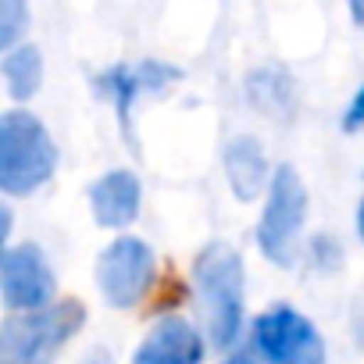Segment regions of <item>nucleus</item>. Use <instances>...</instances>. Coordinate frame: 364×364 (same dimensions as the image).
<instances>
[{
	"label": "nucleus",
	"instance_id": "19",
	"mask_svg": "<svg viewBox=\"0 0 364 364\" xmlns=\"http://www.w3.org/2000/svg\"><path fill=\"white\" fill-rule=\"evenodd\" d=\"M225 364H254V360H250V353H236V357H229Z\"/></svg>",
	"mask_w": 364,
	"mask_h": 364
},
{
	"label": "nucleus",
	"instance_id": "13",
	"mask_svg": "<svg viewBox=\"0 0 364 364\" xmlns=\"http://www.w3.org/2000/svg\"><path fill=\"white\" fill-rule=\"evenodd\" d=\"M4 82H8V93L15 100H29L40 82H43V58L33 43H22V47H11L4 54Z\"/></svg>",
	"mask_w": 364,
	"mask_h": 364
},
{
	"label": "nucleus",
	"instance_id": "3",
	"mask_svg": "<svg viewBox=\"0 0 364 364\" xmlns=\"http://www.w3.org/2000/svg\"><path fill=\"white\" fill-rule=\"evenodd\" d=\"M82 321L86 307L79 300L11 314L0 328V364H50V357L82 328Z\"/></svg>",
	"mask_w": 364,
	"mask_h": 364
},
{
	"label": "nucleus",
	"instance_id": "4",
	"mask_svg": "<svg viewBox=\"0 0 364 364\" xmlns=\"http://www.w3.org/2000/svg\"><path fill=\"white\" fill-rule=\"evenodd\" d=\"M304 218H307L304 178L296 175V168L282 164V168L272 171L264 215H261V225H257V243H261V250L272 264L289 268L296 261V243H300V232H304Z\"/></svg>",
	"mask_w": 364,
	"mask_h": 364
},
{
	"label": "nucleus",
	"instance_id": "18",
	"mask_svg": "<svg viewBox=\"0 0 364 364\" xmlns=\"http://www.w3.org/2000/svg\"><path fill=\"white\" fill-rule=\"evenodd\" d=\"M82 364H111V360H107V353H100V350H97V353H90Z\"/></svg>",
	"mask_w": 364,
	"mask_h": 364
},
{
	"label": "nucleus",
	"instance_id": "6",
	"mask_svg": "<svg viewBox=\"0 0 364 364\" xmlns=\"http://www.w3.org/2000/svg\"><path fill=\"white\" fill-rule=\"evenodd\" d=\"M154 282V250L136 236H118L97 261V286L111 307H136Z\"/></svg>",
	"mask_w": 364,
	"mask_h": 364
},
{
	"label": "nucleus",
	"instance_id": "8",
	"mask_svg": "<svg viewBox=\"0 0 364 364\" xmlns=\"http://www.w3.org/2000/svg\"><path fill=\"white\" fill-rule=\"evenodd\" d=\"M132 364H204V339L186 318L164 314L136 346Z\"/></svg>",
	"mask_w": 364,
	"mask_h": 364
},
{
	"label": "nucleus",
	"instance_id": "9",
	"mask_svg": "<svg viewBox=\"0 0 364 364\" xmlns=\"http://www.w3.org/2000/svg\"><path fill=\"white\" fill-rule=\"evenodd\" d=\"M182 72L171 68V65H161V61H143V65H118V68H107L100 79H97V90L107 93L118 107L122 118H129L132 111V100L146 97V93H161L164 86H171Z\"/></svg>",
	"mask_w": 364,
	"mask_h": 364
},
{
	"label": "nucleus",
	"instance_id": "2",
	"mask_svg": "<svg viewBox=\"0 0 364 364\" xmlns=\"http://www.w3.org/2000/svg\"><path fill=\"white\" fill-rule=\"evenodd\" d=\"M58 168V146L43 122L29 111H8L0 118V190L29 197Z\"/></svg>",
	"mask_w": 364,
	"mask_h": 364
},
{
	"label": "nucleus",
	"instance_id": "15",
	"mask_svg": "<svg viewBox=\"0 0 364 364\" xmlns=\"http://www.w3.org/2000/svg\"><path fill=\"white\" fill-rule=\"evenodd\" d=\"M364 125V86L353 93V100H350V107H346V114H343V129L346 132H357Z\"/></svg>",
	"mask_w": 364,
	"mask_h": 364
},
{
	"label": "nucleus",
	"instance_id": "17",
	"mask_svg": "<svg viewBox=\"0 0 364 364\" xmlns=\"http://www.w3.org/2000/svg\"><path fill=\"white\" fill-rule=\"evenodd\" d=\"M8 232H11V211L0 208V240H8Z\"/></svg>",
	"mask_w": 364,
	"mask_h": 364
},
{
	"label": "nucleus",
	"instance_id": "1",
	"mask_svg": "<svg viewBox=\"0 0 364 364\" xmlns=\"http://www.w3.org/2000/svg\"><path fill=\"white\" fill-rule=\"evenodd\" d=\"M193 275L208 336L218 350H229L243 325V261L229 243H211L200 250Z\"/></svg>",
	"mask_w": 364,
	"mask_h": 364
},
{
	"label": "nucleus",
	"instance_id": "12",
	"mask_svg": "<svg viewBox=\"0 0 364 364\" xmlns=\"http://www.w3.org/2000/svg\"><path fill=\"white\" fill-rule=\"evenodd\" d=\"M247 97L268 118H289L293 111V82L282 68H261L247 79Z\"/></svg>",
	"mask_w": 364,
	"mask_h": 364
},
{
	"label": "nucleus",
	"instance_id": "14",
	"mask_svg": "<svg viewBox=\"0 0 364 364\" xmlns=\"http://www.w3.org/2000/svg\"><path fill=\"white\" fill-rule=\"evenodd\" d=\"M29 26V0H0V47L11 50Z\"/></svg>",
	"mask_w": 364,
	"mask_h": 364
},
{
	"label": "nucleus",
	"instance_id": "20",
	"mask_svg": "<svg viewBox=\"0 0 364 364\" xmlns=\"http://www.w3.org/2000/svg\"><path fill=\"white\" fill-rule=\"evenodd\" d=\"M357 232H360V240H364V200H360V208H357Z\"/></svg>",
	"mask_w": 364,
	"mask_h": 364
},
{
	"label": "nucleus",
	"instance_id": "11",
	"mask_svg": "<svg viewBox=\"0 0 364 364\" xmlns=\"http://www.w3.org/2000/svg\"><path fill=\"white\" fill-rule=\"evenodd\" d=\"M225 175H229L232 193L243 204L257 200V193L264 190V182H268V161H264V150L257 146V139L240 136V139H232L225 146Z\"/></svg>",
	"mask_w": 364,
	"mask_h": 364
},
{
	"label": "nucleus",
	"instance_id": "5",
	"mask_svg": "<svg viewBox=\"0 0 364 364\" xmlns=\"http://www.w3.org/2000/svg\"><path fill=\"white\" fill-rule=\"evenodd\" d=\"M254 346L268 364H325L321 332L286 304L264 311L254 321Z\"/></svg>",
	"mask_w": 364,
	"mask_h": 364
},
{
	"label": "nucleus",
	"instance_id": "16",
	"mask_svg": "<svg viewBox=\"0 0 364 364\" xmlns=\"http://www.w3.org/2000/svg\"><path fill=\"white\" fill-rule=\"evenodd\" d=\"M346 4H350V15H353V22L364 29V0H346Z\"/></svg>",
	"mask_w": 364,
	"mask_h": 364
},
{
	"label": "nucleus",
	"instance_id": "10",
	"mask_svg": "<svg viewBox=\"0 0 364 364\" xmlns=\"http://www.w3.org/2000/svg\"><path fill=\"white\" fill-rule=\"evenodd\" d=\"M139 178L125 168L118 171H107L93 182V190H90V208H93V218L97 225L104 229H125L136 222L139 215Z\"/></svg>",
	"mask_w": 364,
	"mask_h": 364
},
{
	"label": "nucleus",
	"instance_id": "7",
	"mask_svg": "<svg viewBox=\"0 0 364 364\" xmlns=\"http://www.w3.org/2000/svg\"><path fill=\"white\" fill-rule=\"evenodd\" d=\"M0 289L11 311H43L54 300V272L36 243L8 247L0 257Z\"/></svg>",
	"mask_w": 364,
	"mask_h": 364
}]
</instances>
